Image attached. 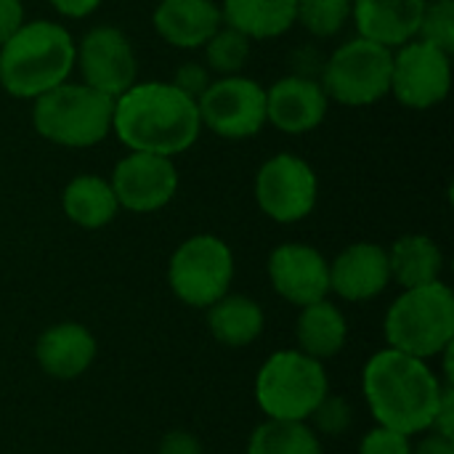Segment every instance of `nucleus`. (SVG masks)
<instances>
[{"mask_svg": "<svg viewBox=\"0 0 454 454\" xmlns=\"http://www.w3.org/2000/svg\"><path fill=\"white\" fill-rule=\"evenodd\" d=\"M202 122L197 101L173 82H133L114 98L112 133L130 152L176 157L194 146Z\"/></svg>", "mask_w": 454, "mask_h": 454, "instance_id": "1", "label": "nucleus"}, {"mask_svg": "<svg viewBox=\"0 0 454 454\" xmlns=\"http://www.w3.org/2000/svg\"><path fill=\"white\" fill-rule=\"evenodd\" d=\"M444 386L426 359L396 348L370 356L362 372V391L375 423L404 436L431 431Z\"/></svg>", "mask_w": 454, "mask_h": 454, "instance_id": "2", "label": "nucleus"}, {"mask_svg": "<svg viewBox=\"0 0 454 454\" xmlns=\"http://www.w3.org/2000/svg\"><path fill=\"white\" fill-rule=\"evenodd\" d=\"M74 69V40L67 27L32 19L0 45V85L13 98H37L67 82Z\"/></svg>", "mask_w": 454, "mask_h": 454, "instance_id": "3", "label": "nucleus"}, {"mask_svg": "<svg viewBox=\"0 0 454 454\" xmlns=\"http://www.w3.org/2000/svg\"><path fill=\"white\" fill-rule=\"evenodd\" d=\"M383 333L388 348L415 359L444 354L454 340V295L436 279L431 285L404 290L388 309Z\"/></svg>", "mask_w": 454, "mask_h": 454, "instance_id": "4", "label": "nucleus"}, {"mask_svg": "<svg viewBox=\"0 0 454 454\" xmlns=\"http://www.w3.org/2000/svg\"><path fill=\"white\" fill-rule=\"evenodd\" d=\"M112 114L114 98L93 90L85 82L67 80L35 98L32 125L56 146L88 149L112 133Z\"/></svg>", "mask_w": 454, "mask_h": 454, "instance_id": "5", "label": "nucleus"}, {"mask_svg": "<svg viewBox=\"0 0 454 454\" xmlns=\"http://www.w3.org/2000/svg\"><path fill=\"white\" fill-rule=\"evenodd\" d=\"M330 394L325 362L298 348L271 354L255 375V402L269 420L306 423Z\"/></svg>", "mask_w": 454, "mask_h": 454, "instance_id": "6", "label": "nucleus"}, {"mask_svg": "<svg viewBox=\"0 0 454 454\" xmlns=\"http://www.w3.org/2000/svg\"><path fill=\"white\" fill-rule=\"evenodd\" d=\"M234 279V253L215 234H194L176 247L168 263L173 295L192 309H210Z\"/></svg>", "mask_w": 454, "mask_h": 454, "instance_id": "7", "label": "nucleus"}, {"mask_svg": "<svg viewBox=\"0 0 454 454\" xmlns=\"http://www.w3.org/2000/svg\"><path fill=\"white\" fill-rule=\"evenodd\" d=\"M394 51L372 40L354 37L327 61L322 88L327 98L343 106H370L391 93Z\"/></svg>", "mask_w": 454, "mask_h": 454, "instance_id": "8", "label": "nucleus"}, {"mask_svg": "<svg viewBox=\"0 0 454 454\" xmlns=\"http://www.w3.org/2000/svg\"><path fill=\"white\" fill-rule=\"evenodd\" d=\"M200 122L231 141L253 138L266 125V88L245 74L218 77L197 98Z\"/></svg>", "mask_w": 454, "mask_h": 454, "instance_id": "9", "label": "nucleus"}, {"mask_svg": "<svg viewBox=\"0 0 454 454\" xmlns=\"http://www.w3.org/2000/svg\"><path fill=\"white\" fill-rule=\"evenodd\" d=\"M319 181L314 168L298 154H274L258 168L255 202L277 223H298L317 207Z\"/></svg>", "mask_w": 454, "mask_h": 454, "instance_id": "10", "label": "nucleus"}, {"mask_svg": "<svg viewBox=\"0 0 454 454\" xmlns=\"http://www.w3.org/2000/svg\"><path fill=\"white\" fill-rule=\"evenodd\" d=\"M452 88V53L415 37L394 48L391 93L407 109H434Z\"/></svg>", "mask_w": 454, "mask_h": 454, "instance_id": "11", "label": "nucleus"}, {"mask_svg": "<svg viewBox=\"0 0 454 454\" xmlns=\"http://www.w3.org/2000/svg\"><path fill=\"white\" fill-rule=\"evenodd\" d=\"M74 67L85 85L109 98L122 96L138 77V61L128 35L106 24L88 29L85 37L74 43Z\"/></svg>", "mask_w": 454, "mask_h": 454, "instance_id": "12", "label": "nucleus"}, {"mask_svg": "<svg viewBox=\"0 0 454 454\" xmlns=\"http://www.w3.org/2000/svg\"><path fill=\"white\" fill-rule=\"evenodd\" d=\"M112 189L120 207L130 213H157L178 192V170L170 157L130 152L112 170Z\"/></svg>", "mask_w": 454, "mask_h": 454, "instance_id": "13", "label": "nucleus"}, {"mask_svg": "<svg viewBox=\"0 0 454 454\" xmlns=\"http://www.w3.org/2000/svg\"><path fill=\"white\" fill-rule=\"evenodd\" d=\"M269 279L279 298L301 309L330 295V263L317 247L303 242H285L271 250Z\"/></svg>", "mask_w": 454, "mask_h": 454, "instance_id": "14", "label": "nucleus"}, {"mask_svg": "<svg viewBox=\"0 0 454 454\" xmlns=\"http://www.w3.org/2000/svg\"><path fill=\"white\" fill-rule=\"evenodd\" d=\"M330 109V98L322 82L290 74L277 80L266 90V122L287 136H303L317 130Z\"/></svg>", "mask_w": 454, "mask_h": 454, "instance_id": "15", "label": "nucleus"}, {"mask_svg": "<svg viewBox=\"0 0 454 454\" xmlns=\"http://www.w3.org/2000/svg\"><path fill=\"white\" fill-rule=\"evenodd\" d=\"M391 285L388 250L375 242L348 245L330 263V293L348 303L378 298Z\"/></svg>", "mask_w": 454, "mask_h": 454, "instance_id": "16", "label": "nucleus"}, {"mask_svg": "<svg viewBox=\"0 0 454 454\" xmlns=\"http://www.w3.org/2000/svg\"><path fill=\"white\" fill-rule=\"evenodd\" d=\"M428 0H354L351 19L359 37L383 48H399L418 37Z\"/></svg>", "mask_w": 454, "mask_h": 454, "instance_id": "17", "label": "nucleus"}, {"mask_svg": "<svg viewBox=\"0 0 454 454\" xmlns=\"http://www.w3.org/2000/svg\"><path fill=\"white\" fill-rule=\"evenodd\" d=\"M96 338L85 325L59 322L40 333L35 343V359L40 370L56 380H74L96 359Z\"/></svg>", "mask_w": 454, "mask_h": 454, "instance_id": "18", "label": "nucleus"}, {"mask_svg": "<svg viewBox=\"0 0 454 454\" xmlns=\"http://www.w3.org/2000/svg\"><path fill=\"white\" fill-rule=\"evenodd\" d=\"M152 21L168 45L184 51L202 48L223 27L215 0H160Z\"/></svg>", "mask_w": 454, "mask_h": 454, "instance_id": "19", "label": "nucleus"}, {"mask_svg": "<svg viewBox=\"0 0 454 454\" xmlns=\"http://www.w3.org/2000/svg\"><path fill=\"white\" fill-rule=\"evenodd\" d=\"M298 0H223L221 19L247 40H274L293 29Z\"/></svg>", "mask_w": 454, "mask_h": 454, "instance_id": "20", "label": "nucleus"}, {"mask_svg": "<svg viewBox=\"0 0 454 454\" xmlns=\"http://www.w3.org/2000/svg\"><path fill=\"white\" fill-rule=\"evenodd\" d=\"M295 338H298V351H303L317 362H325L343 351L348 340V322L343 311L325 298L301 309Z\"/></svg>", "mask_w": 454, "mask_h": 454, "instance_id": "21", "label": "nucleus"}, {"mask_svg": "<svg viewBox=\"0 0 454 454\" xmlns=\"http://www.w3.org/2000/svg\"><path fill=\"white\" fill-rule=\"evenodd\" d=\"M61 210L80 229H104L120 213V202L106 178L77 176L64 186Z\"/></svg>", "mask_w": 454, "mask_h": 454, "instance_id": "22", "label": "nucleus"}, {"mask_svg": "<svg viewBox=\"0 0 454 454\" xmlns=\"http://www.w3.org/2000/svg\"><path fill=\"white\" fill-rule=\"evenodd\" d=\"M388 269H391V279L399 282L404 290H410L442 279L444 255L431 237L404 234L388 250Z\"/></svg>", "mask_w": 454, "mask_h": 454, "instance_id": "23", "label": "nucleus"}, {"mask_svg": "<svg viewBox=\"0 0 454 454\" xmlns=\"http://www.w3.org/2000/svg\"><path fill=\"white\" fill-rule=\"evenodd\" d=\"M263 322H266L263 309L247 295L226 293L221 301H215L207 309L210 335L229 348H242L258 340V335L263 333Z\"/></svg>", "mask_w": 454, "mask_h": 454, "instance_id": "24", "label": "nucleus"}, {"mask_svg": "<svg viewBox=\"0 0 454 454\" xmlns=\"http://www.w3.org/2000/svg\"><path fill=\"white\" fill-rule=\"evenodd\" d=\"M247 454H325L319 434L301 420H263L247 442Z\"/></svg>", "mask_w": 454, "mask_h": 454, "instance_id": "25", "label": "nucleus"}, {"mask_svg": "<svg viewBox=\"0 0 454 454\" xmlns=\"http://www.w3.org/2000/svg\"><path fill=\"white\" fill-rule=\"evenodd\" d=\"M202 48H205V67L221 77L242 74V69L250 59V40L226 24Z\"/></svg>", "mask_w": 454, "mask_h": 454, "instance_id": "26", "label": "nucleus"}, {"mask_svg": "<svg viewBox=\"0 0 454 454\" xmlns=\"http://www.w3.org/2000/svg\"><path fill=\"white\" fill-rule=\"evenodd\" d=\"M354 0H298L295 24H303L314 37H335L351 21Z\"/></svg>", "mask_w": 454, "mask_h": 454, "instance_id": "27", "label": "nucleus"}, {"mask_svg": "<svg viewBox=\"0 0 454 454\" xmlns=\"http://www.w3.org/2000/svg\"><path fill=\"white\" fill-rule=\"evenodd\" d=\"M418 37L452 53L454 51V0H428Z\"/></svg>", "mask_w": 454, "mask_h": 454, "instance_id": "28", "label": "nucleus"}, {"mask_svg": "<svg viewBox=\"0 0 454 454\" xmlns=\"http://www.w3.org/2000/svg\"><path fill=\"white\" fill-rule=\"evenodd\" d=\"M309 420H314V434H322V436H340V434H346L348 431V426H351V420H354V410H351V404L343 399V396H325L322 402H319V407L311 412V418Z\"/></svg>", "mask_w": 454, "mask_h": 454, "instance_id": "29", "label": "nucleus"}, {"mask_svg": "<svg viewBox=\"0 0 454 454\" xmlns=\"http://www.w3.org/2000/svg\"><path fill=\"white\" fill-rule=\"evenodd\" d=\"M359 454H412V442H410V436H404L399 431L375 426L370 434L362 436Z\"/></svg>", "mask_w": 454, "mask_h": 454, "instance_id": "30", "label": "nucleus"}, {"mask_svg": "<svg viewBox=\"0 0 454 454\" xmlns=\"http://www.w3.org/2000/svg\"><path fill=\"white\" fill-rule=\"evenodd\" d=\"M181 93H186L189 98H200L205 90H207V85L213 82L210 80V69L205 67V64H200V61H184L178 69H176V74H173V80H170Z\"/></svg>", "mask_w": 454, "mask_h": 454, "instance_id": "31", "label": "nucleus"}, {"mask_svg": "<svg viewBox=\"0 0 454 454\" xmlns=\"http://www.w3.org/2000/svg\"><path fill=\"white\" fill-rule=\"evenodd\" d=\"M434 434H442L447 439H454V388L452 386H444L442 388V399H439V407H436V415H434V426H431Z\"/></svg>", "mask_w": 454, "mask_h": 454, "instance_id": "32", "label": "nucleus"}, {"mask_svg": "<svg viewBox=\"0 0 454 454\" xmlns=\"http://www.w3.org/2000/svg\"><path fill=\"white\" fill-rule=\"evenodd\" d=\"M157 454H202V444L189 431H170L162 436Z\"/></svg>", "mask_w": 454, "mask_h": 454, "instance_id": "33", "label": "nucleus"}, {"mask_svg": "<svg viewBox=\"0 0 454 454\" xmlns=\"http://www.w3.org/2000/svg\"><path fill=\"white\" fill-rule=\"evenodd\" d=\"M24 5L21 0H0V45L24 24Z\"/></svg>", "mask_w": 454, "mask_h": 454, "instance_id": "34", "label": "nucleus"}, {"mask_svg": "<svg viewBox=\"0 0 454 454\" xmlns=\"http://www.w3.org/2000/svg\"><path fill=\"white\" fill-rule=\"evenodd\" d=\"M48 3L56 8V13H61L67 19H85L93 11H98V5L104 0H48Z\"/></svg>", "mask_w": 454, "mask_h": 454, "instance_id": "35", "label": "nucleus"}, {"mask_svg": "<svg viewBox=\"0 0 454 454\" xmlns=\"http://www.w3.org/2000/svg\"><path fill=\"white\" fill-rule=\"evenodd\" d=\"M412 454H454V439L431 431L426 439L418 442V447H412Z\"/></svg>", "mask_w": 454, "mask_h": 454, "instance_id": "36", "label": "nucleus"}]
</instances>
